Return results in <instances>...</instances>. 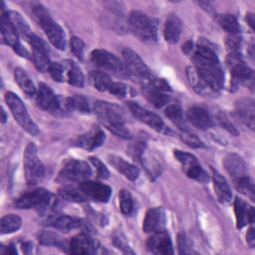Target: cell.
Masks as SVG:
<instances>
[{
	"mask_svg": "<svg viewBox=\"0 0 255 255\" xmlns=\"http://www.w3.org/2000/svg\"><path fill=\"white\" fill-rule=\"evenodd\" d=\"M241 45V38L238 34L230 35L226 39V46L230 53H238V49Z\"/></svg>",
	"mask_w": 255,
	"mask_h": 255,
	"instance_id": "cell-51",
	"label": "cell"
},
{
	"mask_svg": "<svg viewBox=\"0 0 255 255\" xmlns=\"http://www.w3.org/2000/svg\"><path fill=\"white\" fill-rule=\"evenodd\" d=\"M65 75L67 76V82L76 87H83L84 86V75L78 65L73 61H65Z\"/></svg>",
	"mask_w": 255,
	"mask_h": 255,
	"instance_id": "cell-30",
	"label": "cell"
},
{
	"mask_svg": "<svg viewBox=\"0 0 255 255\" xmlns=\"http://www.w3.org/2000/svg\"><path fill=\"white\" fill-rule=\"evenodd\" d=\"M180 138L183 142H185L188 146L193 148H203L205 144L202 140H200L195 134L189 132L187 129H181L180 131Z\"/></svg>",
	"mask_w": 255,
	"mask_h": 255,
	"instance_id": "cell-43",
	"label": "cell"
},
{
	"mask_svg": "<svg viewBox=\"0 0 255 255\" xmlns=\"http://www.w3.org/2000/svg\"><path fill=\"white\" fill-rule=\"evenodd\" d=\"M24 169L26 181L29 185H35L41 181L45 175V168L38 156V150L34 143L27 144L24 154Z\"/></svg>",
	"mask_w": 255,
	"mask_h": 255,
	"instance_id": "cell-6",
	"label": "cell"
},
{
	"mask_svg": "<svg viewBox=\"0 0 255 255\" xmlns=\"http://www.w3.org/2000/svg\"><path fill=\"white\" fill-rule=\"evenodd\" d=\"M143 93L145 98L156 108H161L169 102V97L166 94L150 86H144Z\"/></svg>",
	"mask_w": 255,
	"mask_h": 255,
	"instance_id": "cell-34",
	"label": "cell"
},
{
	"mask_svg": "<svg viewBox=\"0 0 255 255\" xmlns=\"http://www.w3.org/2000/svg\"><path fill=\"white\" fill-rule=\"evenodd\" d=\"M120 207L125 215H130L133 211V199L131 194L127 189H122L119 193Z\"/></svg>",
	"mask_w": 255,
	"mask_h": 255,
	"instance_id": "cell-40",
	"label": "cell"
},
{
	"mask_svg": "<svg viewBox=\"0 0 255 255\" xmlns=\"http://www.w3.org/2000/svg\"><path fill=\"white\" fill-rule=\"evenodd\" d=\"M91 59L96 66L118 77L128 76L125 64H123L122 61L117 56H115L114 54L106 50H102V49L94 50L91 54Z\"/></svg>",
	"mask_w": 255,
	"mask_h": 255,
	"instance_id": "cell-7",
	"label": "cell"
},
{
	"mask_svg": "<svg viewBox=\"0 0 255 255\" xmlns=\"http://www.w3.org/2000/svg\"><path fill=\"white\" fill-rule=\"evenodd\" d=\"M58 96H56L53 90L45 83H39L38 91L36 93V104L42 109L52 113L56 107Z\"/></svg>",
	"mask_w": 255,
	"mask_h": 255,
	"instance_id": "cell-19",
	"label": "cell"
},
{
	"mask_svg": "<svg viewBox=\"0 0 255 255\" xmlns=\"http://www.w3.org/2000/svg\"><path fill=\"white\" fill-rule=\"evenodd\" d=\"M164 224V212L161 207L150 208L146 211L142 223V229L146 233H153L161 230Z\"/></svg>",
	"mask_w": 255,
	"mask_h": 255,
	"instance_id": "cell-21",
	"label": "cell"
},
{
	"mask_svg": "<svg viewBox=\"0 0 255 255\" xmlns=\"http://www.w3.org/2000/svg\"><path fill=\"white\" fill-rule=\"evenodd\" d=\"M6 14L11 23L13 24V26L15 27L18 34H20L23 38H25L28 41L34 33L32 32L26 20L22 17V15L16 11H8Z\"/></svg>",
	"mask_w": 255,
	"mask_h": 255,
	"instance_id": "cell-29",
	"label": "cell"
},
{
	"mask_svg": "<svg viewBox=\"0 0 255 255\" xmlns=\"http://www.w3.org/2000/svg\"><path fill=\"white\" fill-rule=\"evenodd\" d=\"M52 200V194L45 188H36L32 191L22 194L15 201L17 208L40 209L46 208Z\"/></svg>",
	"mask_w": 255,
	"mask_h": 255,
	"instance_id": "cell-10",
	"label": "cell"
},
{
	"mask_svg": "<svg viewBox=\"0 0 255 255\" xmlns=\"http://www.w3.org/2000/svg\"><path fill=\"white\" fill-rule=\"evenodd\" d=\"M22 224L21 218L16 214H7L1 218L0 230L1 234H8L17 231Z\"/></svg>",
	"mask_w": 255,
	"mask_h": 255,
	"instance_id": "cell-35",
	"label": "cell"
},
{
	"mask_svg": "<svg viewBox=\"0 0 255 255\" xmlns=\"http://www.w3.org/2000/svg\"><path fill=\"white\" fill-rule=\"evenodd\" d=\"M108 160L118 171L123 173L128 179H129V180L137 179V177L139 175V169L135 165H133V164L126 161L124 158L114 155V154L109 155Z\"/></svg>",
	"mask_w": 255,
	"mask_h": 255,
	"instance_id": "cell-27",
	"label": "cell"
},
{
	"mask_svg": "<svg viewBox=\"0 0 255 255\" xmlns=\"http://www.w3.org/2000/svg\"><path fill=\"white\" fill-rule=\"evenodd\" d=\"M39 241L45 245H52L58 247H63V245L65 246V240H63V238L57 233L51 231L42 232L39 236Z\"/></svg>",
	"mask_w": 255,
	"mask_h": 255,
	"instance_id": "cell-42",
	"label": "cell"
},
{
	"mask_svg": "<svg viewBox=\"0 0 255 255\" xmlns=\"http://www.w3.org/2000/svg\"><path fill=\"white\" fill-rule=\"evenodd\" d=\"M89 78L94 88L101 92L109 90L111 85L113 84L110 75L104 71H92L89 74Z\"/></svg>",
	"mask_w": 255,
	"mask_h": 255,
	"instance_id": "cell-32",
	"label": "cell"
},
{
	"mask_svg": "<svg viewBox=\"0 0 255 255\" xmlns=\"http://www.w3.org/2000/svg\"><path fill=\"white\" fill-rule=\"evenodd\" d=\"M6 121H7L6 114H5V111L2 109V110H1V122H2V124H5Z\"/></svg>",
	"mask_w": 255,
	"mask_h": 255,
	"instance_id": "cell-57",
	"label": "cell"
},
{
	"mask_svg": "<svg viewBox=\"0 0 255 255\" xmlns=\"http://www.w3.org/2000/svg\"><path fill=\"white\" fill-rule=\"evenodd\" d=\"M33 15L38 22V24L42 27L44 30L46 36L48 37V40L51 42V44L56 47L57 49L63 51L66 49V35L63 30V28L55 22L46 8L41 5L37 4L33 7Z\"/></svg>",
	"mask_w": 255,
	"mask_h": 255,
	"instance_id": "cell-2",
	"label": "cell"
},
{
	"mask_svg": "<svg viewBox=\"0 0 255 255\" xmlns=\"http://www.w3.org/2000/svg\"><path fill=\"white\" fill-rule=\"evenodd\" d=\"M79 187L88 198L99 202L109 201L112 194V189L110 186L97 181L86 180L81 182Z\"/></svg>",
	"mask_w": 255,
	"mask_h": 255,
	"instance_id": "cell-15",
	"label": "cell"
},
{
	"mask_svg": "<svg viewBox=\"0 0 255 255\" xmlns=\"http://www.w3.org/2000/svg\"><path fill=\"white\" fill-rule=\"evenodd\" d=\"M146 86H150V87H152V88H154L158 91H161L163 93L171 91V88L168 85V83L164 79H161V78H154L153 77L151 79V81L149 82V84L146 85Z\"/></svg>",
	"mask_w": 255,
	"mask_h": 255,
	"instance_id": "cell-50",
	"label": "cell"
},
{
	"mask_svg": "<svg viewBox=\"0 0 255 255\" xmlns=\"http://www.w3.org/2000/svg\"><path fill=\"white\" fill-rule=\"evenodd\" d=\"M218 24L230 35H236L240 32V27L236 17L232 14H222L217 16Z\"/></svg>",
	"mask_w": 255,
	"mask_h": 255,
	"instance_id": "cell-37",
	"label": "cell"
},
{
	"mask_svg": "<svg viewBox=\"0 0 255 255\" xmlns=\"http://www.w3.org/2000/svg\"><path fill=\"white\" fill-rule=\"evenodd\" d=\"M128 108L131 114L140 122L144 123L148 127H150L152 129L165 133V134H170L171 130L165 126L163 121L154 113L148 111L145 108H142L138 104L134 102H128Z\"/></svg>",
	"mask_w": 255,
	"mask_h": 255,
	"instance_id": "cell-12",
	"label": "cell"
},
{
	"mask_svg": "<svg viewBox=\"0 0 255 255\" xmlns=\"http://www.w3.org/2000/svg\"><path fill=\"white\" fill-rule=\"evenodd\" d=\"M59 193L65 200L73 201V202H82L88 198L79 186L78 187L73 185L63 186L62 188H60Z\"/></svg>",
	"mask_w": 255,
	"mask_h": 255,
	"instance_id": "cell-36",
	"label": "cell"
},
{
	"mask_svg": "<svg viewBox=\"0 0 255 255\" xmlns=\"http://www.w3.org/2000/svg\"><path fill=\"white\" fill-rule=\"evenodd\" d=\"M123 58L128 76L143 86L148 85L153 76L138 54L129 48H126L123 50Z\"/></svg>",
	"mask_w": 255,
	"mask_h": 255,
	"instance_id": "cell-4",
	"label": "cell"
},
{
	"mask_svg": "<svg viewBox=\"0 0 255 255\" xmlns=\"http://www.w3.org/2000/svg\"><path fill=\"white\" fill-rule=\"evenodd\" d=\"M188 121L199 129H207L213 126V121L208 112L200 107H192L187 112Z\"/></svg>",
	"mask_w": 255,
	"mask_h": 255,
	"instance_id": "cell-24",
	"label": "cell"
},
{
	"mask_svg": "<svg viewBox=\"0 0 255 255\" xmlns=\"http://www.w3.org/2000/svg\"><path fill=\"white\" fill-rule=\"evenodd\" d=\"M92 175V169L90 165L78 159L69 160L59 173L60 178L72 182H84L88 180Z\"/></svg>",
	"mask_w": 255,
	"mask_h": 255,
	"instance_id": "cell-11",
	"label": "cell"
},
{
	"mask_svg": "<svg viewBox=\"0 0 255 255\" xmlns=\"http://www.w3.org/2000/svg\"><path fill=\"white\" fill-rule=\"evenodd\" d=\"M211 170H212L213 187H214L215 193H216L219 201L222 203L229 202L232 197V192H231V189H230V186H229L227 180L217 170H215L213 168Z\"/></svg>",
	"mask_w": 255,
	"mask_h": 255,
	"instance_id": "cell-26",
	"label": "cell"
},
{
	"mask_svg": "<svg viewBox=\"0 0 255 255\" xmlns=\"http://www.w3.org/2000/svg\"><path fill=\"white\" fill-rule=\"evenodd\" d=\"M173 154L175 158L181 163L185 174L189 178H192L200 182H207L209 180L208 174L202 168L197 158L193 154L179 149H175Z\"/></svg>",
	"mask_w": 255,
	"mask_h": 255,
	"instance_id": "cell-9",
	"label": "cell"
},
{
	"mask_svg": "<svg viewBox=\"0 0 255 255\" xmlns=\"http://www.w3.org/2000/svg\"><path fill=\"white\" fill-rule=\"evenodd\" d=\"M234 212L236 217V226L238 229L244 227L247 223H252L254 221V208L252 206H249L241 198H235Z\"/></svg>",
	"mask_w": 255,
	"mask_h": 255,
	"instance_id": "cell-22",
	"label": "cell"
},
{
	"mask_svg": "<svg viewBox=\"0 0 255 255\" xmlns=\"http://www.w3.org/2000/svg\"><path fill=\"white\" fill-rule=\"evenodd\" d=\"M82 220L75 218V217H71L68 215H62L59 216L57 218L54 219V221L52 222V225L54 228H56L59 231L62 232H69L73 229L79 228L82 226Z\"/></svg>",
	"mask_w": 255,
	"mask_h": 255,
	"instance_id": "cell-33",
	"label": "cell"
},
{
	"mask_svg": "<svg viewBox=\"0 0 255 255\" xmlns=\"http://www.w3.org/2000/svg\"><path fill=\"white\" fill-rule=\"evenodd\" d=\"M48 72L50 73V76L52 79L58 83H62L65 81V67L64 64L61 63H51Z\"/></svg>",
	"mask_w": 255,
	"mask_h": 255,
	"instance_id": "cell-46",
	"label": "cell"
},
{
	"mask_svg": "<svg viewBox=\"0 0 255 255\" xmlns=\"http://www.w3.org/2000/svg\"><path fill=\"white\" fill-rule=\"evenodd\" d=\"M28 42L33 49L32 59L36 69L40 72L48 71L51 62L49 59V50L46 43L35 34L31 36Z\"/></svg>",
	"mask_w": 255,
	"mask_h": 255,
	"instance_id": "cell-13",
	"label": "cell"
},
{
	"mask_svg": "<svg viewBox=\"0 0 255 255\" xmlns=\"http://www.w3.org/2000/svg\"><path fill=\"white\" fill-rule=\"evenodd\" d=\"M18 32L16 31L15 27L7 17V14L2 13L1 16V36L2 41L6 45L11 46L13 49L17 47L20 42L18 39Z\"/></svg>",
	"mask_w": 255,
	"mask_h": 255,
	"instance_id": "cell-28",
	"label": "cell"
},
{
	"mask_svg": "<svg viewBox=\"0 0 255 255\" xmlns=\"http://www.w3.org/2000/svg\"><path fill=\"white\" fill-rule=\"evenodd\" d=\"M4 253H8V254H15V253H17V251L14 249V247L13 246H7L6 247V251L4 252Z\"/></svg>",
	"mask_w": 255,
	"mask_h": 255,
	"instance_id": "cell-56",
	"label": "cell"
},
{
	"mask_svg": "<svg viewBox=\"0 0 255 255\" xmlns=\"http://www.w3.org/2000/svg\"><path fill=\"white\" fill-rule=\"evenodd\" d=\"M4 100L9 107L14 119L17 121V123L24 128L28 133L31 135H38L39 134V128L37 125L33 122L30 115L28 114V111L21 101V99L15 95L12 92H7L5 94Z\"/></svg>",
	"mask_w": 255,
	"mask_h": 255,
	"instance_id": "cell-5",
	"label": "cell"
},
{
	"mask_svg": "<svg viewBox=\"0 0 255 255\" xmlns=\"http://www.w3.org/2000/svg\"><path fill=\"white\" fill-rule=\"evenodd\" d=\"M90 161L92 162V164L95 166L96 170H97V174H98V177L99 178H102V179H106L109 177V170L108 168L106 167V165L98 158V157H95V156H91L90 158Z\"/></svg>",
	"mask_w": 255,
	"mask_h": 255,
	"instance_id": "cell-49",
	"label": "cell"
},
{
	"mask_svg": "<svg viewBox=\"0 0 255 255\" xmlns=\"http://www.w3.org/2000/svg\"><path fill=\"white\" fill-rule=\"evenodd\" d=\"M94 109L96 115L108 129L123 138L131 137V132L125 125L124 110L120 106L105 101H97Z\"/></svg>",
	"mask_w": 255,
	"mask_h": 255,
	"instance_id": "cell-1",
	"label": "cell"
},
{
	"mask_svg": "<svg viewBox=\"0 0 255 255\" xmlns=\"http://www.w3.org/2000/svg\"><path fill=\"white\" fill-rule=\"evenodd\" d=\"M223 164L234 182L244 176H247V166L240 155L236 153H228L224 157Z\"/></svg>",
	"mask_w": 255,
	"mask_h": 255,
	"instance_id": "cell-17",
	"label": "cell"
},
{
	"mask_svg": "<svg viewBox=\"0 0 255 255\" xmlns=\"http://www.w3.org/2000/svg\"><path fill=\"white\" fill-rule=\"evenodd\" d=\"M246 20H247V22H248L249 26L253 29V25H254V16H253L252 14L248 13V14L246 15Z\"/></svg>",
	"mask_w": 255,
	"mask_h": 255,
	"instance_id": "cell-55",
	"label": "cell"
},
{
	"mask_svg": "<svg viewBox=\"0 0 255 255\" xmlns=\"http://www.w3.org/2000/svg\"><path fill=\"white\" fill-rule=\"evenodd\" d=\"M181 29L182 25L180 19L176 15L170 14L165 21L163 30L165 41L168 44H176L180 38Z\"/></svg>",
	"mask_w": 255,
	"mask_h": 255,
	"instance_id": "cell-25",
	"label": "cell"
},
{
	"mask_svg": "<svg viewBox=\"0 0 255 255\" xmlns=\"http://www.w3.org/2000/svg\"><path fill=\"white\" fill-rule=\"evenodd\" d=\"M128 25L132 33L142 42L154 43L157 40V21L141 11L132 10L128 16Z\"/></svg>",
	"mask_w": 255,
	"mask_h": 255,
	"instance_id": "cell-3",
	"label": "cell"
},
{
	"mask_svg": "<svg viewBox=\"0 0 255 255\" xmlns=\"http://www.w3.org/2000/svg\"><path fill=\"white\" fill-rule=\"evenodd\" d=\"M70 252L73 254H93L97 252V243L89 234H78L71 239Z\"/></svg>",
	"mask_w": 255,
	"mask_h": 255,
	"instance_id": "cell-18",
	"label": "cell"
},
{
	"mask_svg": "<svg viewBox=\"0 0 255 255\" xmlns=\"http://www.w3.org/2000/svg\"><path fill=\"white\" fill-rule=\"evenodd\" d=\"M226 65L235 85L245 84L253 87V71L244 63L238 53H230L226 59Z\"/></svg>",
	"mask_w": 255,
	"mask_h": 255,
	"instance_id": "cell-8",
	"label": "cell"
},
{
	"mask_svg": "<svg viewBox=\"0 0 255 255\" xmlns=\"http://www.w3.org/2000/svg\"><path fill=\"white\" fill-rule=\"evenodd\" d=\"M68 106L70 111H78L83 114L90 113V105L87 98L81 95H76L70 98H67Z\"/></svg>",
	"mask_w": 255,
	"mask_h": 255,
	"instance_id": "cell-39",
	"label": "cell"
},
{
	"mask_svg": "<svg viewBox=\"0 0 255 255\" xmlns=\"http://www.w3.org/2000/svg\"><path fill=\"white\" fill-rule=\"evenodd\" d=\"M14 78L19 88L29 97L34 96L37 91L29 75L22 68H16L14 71Z\"/></svg>",
	"mask_w": 255,
	"mask_h": 255,
	"instance_id": "cell-31",
	"label": "cell"
},
{
	"mask_svg": "<svg viewBox=\"0 0 255 255\" xmlns=\"http://www.w3.org/2000/svg\"><path fill=\"white\" fill-rule=\"evenodd\" d=\"M13 50H14L19 56H21V57H24V58H26V59H29V58H30L29 52H28L25 48H23L21 44H19V45H18L17 47H15Z\"/></svg>",
	"mask_w": 255,
	"mask_h": 255,
	"instance_id": "cell-54",
	"label": "cell"
},
{
	"mask_svg": "<svg viewBox=\"0 0 255 255\" xmlns=\"http://www.w3.org/2000/svg\"><path fill=\"white\" fill-rule=\"evenodd\" d=\"M177 243H178V249L180 254H191L194 253L193 247H192V241L187 236V234L181 232L177 236Z\"/></svg>",
	"mask_w": 255,
	"mask_h": 255,
	"instance_id": "cell-45",
	"label": "cell"
},
{
	"mask_svg": "<svg viewBox=\"0 0 255 255\" xmlns=\"http://www.w3.org/2000/svg\"><path fill=\"white\" fill-rule=\"evenodd\" d=\"M186 76L191 88L201 96H214L216 93L211 90L204 79L199 75L195 67H188L186 69Z\"/></svg>",
	"mask_w": 255,
	"mask_h": 255,
	"instance_id": "cell-23",
	"label": "cell"
},
{
	"mask_svg": "<svg viewBox=\"0 0 255 255\" xmlns=\"http://www.w3.org/2000/svg\"><path fill=\"white\" fill-rule=\"evenodd\" d=\"M237 190H239L241 193L248 196L252 201H254V184L252 180L247 176H244L234 182Z\"/></svg>",
	"mask_w": 255,
	"mask_h": 255,
	"instance_id": "cell-41",
	"label": "cell"
},
{
	"mask_svg": "<svg viewBox=\"0 0 255 255\" xmlns=\"http://www.w3.org/2000/svg\"><path fill=\"white\" fill-rule=\"evenodd\" d=\"M105 140H106L105 132L99 127H94L92 129H90L86 133L81 134L76 139L75 144L82 148L92 150L94 148L101 146L105 142Z\"/></svg>",
	"mask_w": 255,
	"mask_h": 255,
	"instance_id": "cell-16",
	"label": "cell"
},
{
	"mask_svg": "<svg viewBox=\"0 0 255 255\" xmlns=\"http://www.w3.org/2000/svg\"><path fill=\"white\" fill-rule=\"evenodd\" d=\"M70 47H71V51H72L73 55L77 59L82 61L84 58V51H85V44L82 41V39H80L78 37H73L70 40Z\"/></svg>",
	"mask_w": 255,
	"mask_h": 255,
	"instance_id": "cell-47",
	"label": "cell"
},
{
	"mask_svg": "<svg viewBox=\"0 0 255 255\" xmlns=\"http://www.w3.org/2000/svg\"><path fill=\"white\" fill-rule=\"evenodd\" d=\"M115 245H116L118 248L123 249L125 252H128H128H130V253H132V251L128 249V246L127 245V243L125 242V240H124V239H122L121 237H117V238H115Z\"/></svg>",
	"mask_w": 255,
	"mask_h": 255,
	"instance_id": "cell-52",
	"label": "cell"
},
{
	"mask_svg": "<svg viewBox=\"0 0 255 255\" xmlns=\"http://www.w3.org/2000/svg\"><path fill=\"white\" fill-rule=\"evenodd\" d=\"M164 114L180 129H186L183 112L179 106H177V105L167 106L166 109L164 110Z\"/></svg>",
	"mask_w": 255,
	"mask_h": 255,
	"instance_id": "cell-38",
	"label": "cell"
},
{
	"mask_svg": "<svg viewBox=\"0 0 255 255\" xmlns=\"http://www.w3.org/2000/svg\"><path fill=\"white\" fill-rule=\"evenodd\" d=\"M109 92L119 99H125L128 95V87L124 83H113L109 89Z\"/></svg>",
	"mask_w": 255,
	"mask_h": 255,
	"instance_id": "cell-48",
	"label": "cell"
},
{
	"mask_svg": "<svg viewBox=\"0 0 255 255\" xmlns=\"http://www.w3.org/2000/svg\"><path fill=\"white\" fill-rule=\"evenodd\" d=\"M246 242L247 244L253 248L254 244H255V234H254V228H249V230L247 231L246 234Z\"/></svg>",
	"mask_w": 255,
	"mask_h": 255,
	"instance_id": "cell-53",
	"label": "cell"
},
{
	"mask_svg": "<svg viewBox=\"0 0 255 255\" xmlns=\"http://www.w3.org/2000/svg\"><path fill=\"white\" fill-rule=\"evenodd\" d=\"M147 250L153 254L169 255L173 253L172 243L169 235L162 231H155L146 242Z\"/></svg>",
	"mask_w": 255,
	"mask_h": 255,
	"instance_id": "cell-14",
	"label": "cell"
},
{
	"mask_svg": "<svg viewBox=\"0 0 255 255\" xmlns=\"http://www.w3.org/2000/svg\"><path fill=\"white\" fill-rule=\"evenodd\" d=\"M235 111L238 119L250 129H254V101L250 98L236 102Z\"/></svg>",
	"mask_w": 255,
	"mask_h": 255,
	"instance_id": "cell-20",
	"label": "cell"
},
{
	"mask_svg": "<svg viewBox=\"0 0 255 255\" xmlns=\"http://www.w3.org/2000/svg\"><path fill=\"white\" fill-rule=\"evenodd\" d=\"M216 120L218 122V124L225 128L228 132H230L231 134H233L234 136H237L239 134V131L237 130V128H235V126L233 125V123L229 120L228 116L224 113V112H218L216 115Z\"/></svg>",
	"mask_w": 255,
	"mask_h": 255,
	"instance_id": "cell-44",
	"label": "cell"
}]
</instances>
